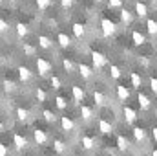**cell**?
<instances>
[{"instance_id": "7", "label": "cell", "mask_w": 157, "mask_h": 156, "mask_svg": "<svg viewBox=\"0 0 157 156\" xmlns=\"http://www.w3.org/2000/svg\"><path fill=\"white\" fill-rule=\"evenodd\" d=\"M60 127H62V130H66V132H71L73 129H75V123H73V119L68 116H62L60 117Z\"/></svg>"}, {"instance_id": "18", "label": "cell", "mask_w": 157, "mask_h": 156, "mask_svg": "<svg viewBox=\"0 0 157 156\" xmlns=\"http://www.w3.org/2000/svg\"><path fill=\"white\" fill-rule=\"evenodd\" d=\"M132 40H133V44H135V46H143V44L146 42L144 35H143L141 31H137V30H135V31L132 33Z\"/></svg>"}, {"instance_id": "2", "label": "cell", "mask_w": 157, "mask_h": 156, "mask_svg": "<svg viewBox=\"0 0 157 156\" xmlns=\"http://www.w3.org/2000/svg\"><path fill=\"white\" fill-rule=\"evenodd\" d=\"M101 28H102L104 37H112V35H115V31H117L115 22L110 20V18H102V20H101Z\"/></svg>"}, {"instance_id": "9", "label": "cell", "mask_w": 157, "mask_h": 156, "mask_svg": "<svg viewBox=\"0 0 157 156\" xmlns=\"http://www.w3.org/2000/svg\"><path fill=\"white\" fill-rule=\"evenodd\" d=\"M18 77H20L22 83H28L29 79L33 77V74H31V70L28 66H18Z\"/></svg>"}, {"instance_id": "40", "label": "cell", "mask_w": 157, "mask_h": 156, "mask_svg": "<svg viewBox=\"0 0 157 156\" xmlns=\"http://www.w3.org/2000/svg\"><path fill=\"white\" fill-rule=\"evenodd\" d=\"M110 7H122V0H108Z\"/></svg>"}, {"instance_id": "13", "label": "cell", "mask_w": 157, "mask_h": 156, "mask_svg": "<svg viewBox=\"0 0 157 156\" xmlns=\"http://www.w3.org/2000/svg\"><path fill=\"white\" fill-rule=\"evenodd\" d=\"M99 130H101L102 134H112V132H113V127H112L110 121H106V119H99Z\"/></svg>"}, {"instance_id": "33", "label": "cell", "mask_w": 157, "mask_h": 156, "mask_svg": "<svg viewBox=\"0 0 157 156\" xmlns=\"http://www.w3.org/2000/svg\"><path fill=\"white\" fill-rule=\"evenodd\" d=\"M49 83H51V86L55 88V90H59L60 86H62V81L57 77V76H51V79H49Z\"/></svg>"}, {"instance_id": "21", "label": "cell", "mask_w": 157, "mask_h": 156, "mask_svg": "<svg viewBox=\"0 0 157 156\" xmlns=\"http://www.w3.org/2000/svg\"><path fill=\"white\" fill-rule=\"evenodd\" d=\"M121 20H122L124 24H132V20H133L132 11H130V9H121Z\"/></svg>"}, {"instance_id": "16", "label": "cell", "mask_w": 157, "mask_h": 156, "mask_svg": "<svg viewBox=\"0 0 157 156\" xmlns=\"http://www.w3.org/2000/svg\"><path fill=\"white\" fill-rule=\"evenodd\" d=\"M71 94H73V99H75L77 103H82L84 97H86V94H84V90H82L80 86H73V88H71Z\"/></svg>"}, {"instance_id": "17", "label": "cell", "mask_w": 157, "mask_h": 156, "mask_svg": "<svg viewBox=\"0 0 157 156\" xmlns=\"http://www.w3.org/2000/svg\"><path fill=\"white\" fill-rule=\"evenodd\" d=\"M133 138L137 142H144L146 140V130L143 127H133Z\"/></svg>"}, {"instance_id": "27", "label": "cell", "mask_w": 157, "mask_h": 156, "mask_svg": "<svg viewBox=\"0 0 157 156\" xmlns=\"http://www.w3.org/2000/svg\"><path fill=\"white\" fill-rule=\"evenodd\" d=\"M146 30H148L150 35H157V22L154 18H148L146 20Z\"/></svg>"}, {"instance_id": "28", "label": "cell", "mask_w": 157, "mask_h": 156, "mask_svg": "<svg viewBox=\"0 0 157 156\" xmlns=\"http://www.w3.org/2000/svg\"><path fill=\"white\" fill-rule=\"evenodd\" d=\"M17 35H18L20 39H24V37L28 35V26H26V24H22V22H20V24H17Z\"/></svg>"}, {"instance_id": "37", "label": "cell", "mask_w": 157, "mask_h": 156, "mask_svg": "<svg viewBox=\"0 0 157 156\" xmlns=\"http://www.w3.org/2000/svg\"><path fill=\"white\" fill-rule=\"evenodd\" d=\"M37 6H39V9H48L49 6H51V0H37Z\"/></svg>"}, {"instance_id": "15", "label": "cell", "mask_w": 157, "mask_h": 156, "mask_svg": "<svg viewBox=\"0 0 157 156\" xmlns=\"http://www.w3.org/2000/svg\"><path fill=\"white\" fill-rule=\"evenodd\" d=\"M80 116H82V119L90 121L91 117L95 116V112H93V109H91V107H88V105H82V107H80Z\"/></svg>"}, {"instance_id": "36", "label": "cell", "mask_w": 157, "mask_h": 156, "mask_svg": "<svg viewBox=\"0 0 157 156\" xmlns=\"http://www.w3.org/2000/svg\"><path fill=\"white\" fill-rule=\"evenodd\" d=\"M35 96H37L39 103H44V101H46V92H44L42 88H37V90H35Z\"/></svg>"}, {"instance_id": "12", "label": "cell", "mask_w": 157, "mask_h": 156, "mask_svg": "<svg viewBox=\"0 0 157 156\" xmlns=\"http://www.w3.org/2000/svg\"><path fill=\"white\" fill-rule=\"evenodd\" d=\"M117 97L119 101H128L130 99V90L124 84H117Z\"/></svg>"}, {"instance_id": "8", "label": "cell", "mask_w": 157, "mask_h": 156, "mask_svg": "<svg viewBox=\"0 0 157 156\" xmlns=\"http://www.w3.org/2000/svg\"><path fill=\"white\" fill-rule=\"evenodd\" d=\"M78 74H80L82 79H90L93 76V68L88 66V64H84V63H80V64H78Z\"/></svg>"}, {"instance_id": "41", "label": "cell", "mask_w": 157, "mask_h": 156, "mask_svg": "<svg viewBox=\"0 0 157 156\" xmlns=\"http://www.w3.org/2000/svg\"><path fill=\"white\" fill-rule=\"evenodd\" d=\"M150 88H152V92L157 96V77H152V79H150Z\"/></svg>"}, {"instance_id": "38", "label": "cell", "mask_w": 157, "mask_h": 156, "mask_svg": "<svg viewBox=\"0 0 157 156\" xmlns=\"http://www.w3.org/2000/svg\"><path fill=\"white\" fill-rule=\"evenodd\" d=\"M4 90H6V92H13V90H15V83L6 79V81H4Z\"/></svg>"}, {"instance_id": "23", "label": "cell", "mask_w": 157, "mask_h": 156, "mask_svg": "<svg viewBox=\"0 0 157 156\" xmlns=\"http://www.w3.org/2000/svg\"><path fill=\"white\" fill-rule=\"evenodd\" d=\"M57 40H59V44H60L62 48H70V46H71V39H70L66 33H59Z\"/></svg>"}, {"instance_id": "24", "label": "cell", "mask_w": 157, "mask_h": 156, "mask_svg": "<svg viewBox=\"0 0 157 156\" xmlns=\"http://www.w3.org/2000/svg\"><path fill=\"white\" fill-rule=\"evenodd\" d=\"M130 81H132V86H133V88H141V84H143V79H141V76H139L137 72H132Z\"/></svg>"}, {"instance_id": "20", "label": "cell", "mask_w": 157, "mask_h": 156, "mask_svg": "<svg viewBox=\"0 0 157 156\" xmlns=\"http://www.w3.org/2000/svg\"><path fill=\"white\" fill-rule=\"evenodd\" d=\"M73 35L77 37V39H84V35H86V28L82 26V24H73Z\"/></svg>"}, {"instance_id": "31", "label": "cell", "mask_w": 157, "mask_h": 156, "mask_svg": "<svg viewBox=\"0 0 157 156\" xmlns=\"http://www.w3.org/2000/svg\"><path fill=\"white\" fill-rule=\"evenodd\" d=\"M62 66H64V70H66V72H70V74H71V72H75V64H73L70 59H64V61H62Z\"/></svg>"}, {"instance_id": "32", "label": "cell", "mask_w": 157, "mask_h": 156, "mask_svg": "<svg viewBox=\"0 0 157 156\" xmlns=\"http://www.w3.org/2000/svg\"><path fill=\"white\" fill-rule=\"evenodd\" d=\"M110 76H112L113 79H119L121 77V68L115 66V64H112V66H110Z\"/></svg>"}, {"instance_id": "34", "label": "cell", "mask_w": 157, "mask_h": 156, "mask_svg": "<svg viewBox=\"0 0 157 156\" xmlns=\"http://www.w3.org/2000/svg\"><path fill=\"white\" fill-rule=\"evenodd\" d=\"M55 101H57V107H59V109H60V110H64V109H66V107H68V101H66V99H64V97H62V96H59V97H57V99H55Z\"/></svg>"}, {"instance_id": "46", "label": "cell", "mask_w": 157, "mask_h": 156, "mask_svg": "<svg viewBox=\"0 0 157 156\" xmlns=\"http://www.w3.org/2000/svg\"><path fill=\"white\" fill-rule=\"evenodd\" d=\"M152 156H157V149H155V151H154V153H152Z\"/></svg>"}, {"instance_id": "29", "label": "cell", "mask_w": 157, "mask_h": 156, "mask_svg": "<svg viewBox=\"0 0 157 156\" xmlns=\"http://www.w3.org/2000/svg\"><path fill=\"white\" fill-rule=\"evenodd\" d=\"M42 116H44V119H46L48 123H55V121H57V116H55V114H53L51 110H48V109H46V110L42 112Z\"/></svg>"}, {"instance_id": "3", "label": "cell", "mask_w": 157, "mask_h": 156, "mask_svg": "<svg viewBox=\"0 0 157 156\" xmlns=\"http://www.w3.org/2000/svg\"><path fill=\"white\" fill-rule=\"evenodd\" d=\"M35 64H37V72H39V76H42V77H46V76L51 72V68H53V66H51V63H49V61H46V59H42V57L37 59V63H35Z\"/></svg>"}, {"instance_id": "39", "label": "cell", "mask_w": 157, "mask_h": 156, "mask_svg": "<svg viewBox=\"0 0 157 156\" xmlns=\"http://www.w3.org/2000/svg\"><path fill=\"white\" fill-rule=\"evenodd\" d=\"M7 30H9V24H7L4 18H0V33H6Z\"/></svg>"}, {"instance_id": "47", "label": "cell", "mask_w": 157, "mask_h": 156, "mask_svg": "<svg viewBox=\"0 0 157 156\" xmlns=\"http://www.w3.org/2000/svg\"><path fill=\"white\" fill-rule=\"evenodd\" d=\"M93 2H97V4H101V2H102V0H93Z\"/></svg>"}, {"instance_id": "22", "label": "cell", "mask_w": 157, "mask_h": 156, "mask_svg": "<svg viewBox=\"0 0 157 156\" xmlns=\"http://www.w3.org/2000/svg\"><path fill=\"white\" fill-rule=\"evenodd\" d=\"M39 46L44 48V50H49V48L53 46V42H51L49 37H46V35H39Z\"/></svg>"}, {"instance_id": "35", "label": "cell", "mask_w": 157, "mask_h": 156, "mask_svg": "<svg viewBox=\"0 0 157 156\" xmlns=\"http://www.w3.org/2000/svg\"><path fill=\"white\" fill-rule=\"evenodd\" d=\"M17 117H18L20 121H26V119H28V110H26V109H17Z\"/></svg>"}, {"instance_id": "5", "label": "cell", "mask_w": 157, "mask_h": 156, "mask_svg": "<svg viewBox=\"0 0 157 156\" xmlns=\"http://www.w3.org/2000/svg\"><path fill=\"white\" fill-rule=\"evenodd\" d=\"M137 101H139V105H141V109H143V110H148V109L152 107V99H150L146 94H143V92H139Z\"/></svg>"}, {"instance_id": "11", "label": "cell", "mask_w": 157, "mask_h": 156, "mask_svg": "<svg viewBox=\"0 0 157 156\" xmlns=\"http://www.w3.org/2000/svg\"><path fill=\"white\" fill-rule=\"evenodd\" d=\"M13 143H15L17 149H26V147H28V140H26L22 134H18V132L13 136Z\"/></svg>"}, {"instance_id": "6", "label": "cell", "mask_w": 157, "mask_h": 156, "mask_svg": "<svg viewBox=\"0 0 157 156\" xmlns=\"http://www.w3.org/2000/svg\"><path fill=\"white\" fill-rule=\"evenodd\" d=\"M124 119H126V123H133L135 119H137V110L135 109H132V107H124Z\"/></svg>"}, {"instance_id": "48", "label": "cell", "mask_w": 157, "mask_h": 156, "mask_svg": "<svg viewBox=\"0 0 157 156\" xmlns=\"http://www.w3.org/2000/svg\"><path fill=\"white\" fill-rule=\"evenodd\" d=\"M0 4H2V0H0Z\"/></svg>"}, {"instance_id": "26", "label": "cell", "mask_w": 157, "mask_h": 156, "mask_svg": "<svg viewBox=\"0 0 157 156\" xmlns=\"http://www.w3.org/2000/svg\"><path fill=\"white\" fill-rule=\"evenodd\" d=\"M53 149H55V153L62 154V153L66 151V143H64L62 140H53Z\"/></svg>"}, {"instance_id": "45", "label": "cell", "mask_w": 157, "mask_h": 156, "mask_svg": "<svg viewBox=\"0 0 157 156\" xmlns=\"http://www.w3.org/2000/svg\"><path fill=\"white\" fill-rule=\"evenodd\" d=\"M0 132H4V123L0 121Z\"/></svg>"}, {"instance_id": "43", "label": "cell", "mask_w": 157, "mask_h": 156, "mask_svg": "<svg viewBox=\"0 0 157 156\" xmlns=\"http://www.w3.org/2000/svg\"><path fill=\"white\" fill-rule=\"evenodd\" d=\"M0 156H7V147L4 143H0Z\"/></svg>"}, {"instance_id": "19", "label": "cell", "mask_w": 157, "mask_h": 156, "mask_svg": "<svg viewBox=\"0 0 157 156\" xmlns=\"http://www.w3.org/2000/svg\"><path fill=\"white\" fill-rule=\"evenodd\" d=\"M93 99H95V105H97V107H104L106 101H108L102 92H93Z\"/></svg>"}, {"instance_id": "42", "label": "cell", "mask_w": 157, "mask_h": 156, "mask_svg": "<svg viewBox=\"0 0 157 156\" xmlns=\"http://www.w3.org/2000/svg\"><path fill=\"white\" fill-rule=\"evenodd\" d=\"M60 4H62V7H64V9H68V7H71V6H73V0H60Z\"/></svg>"}, {"instance_id": "25", "label": "cell", "mask_w": 157, "mask_h": 156, "mask_svg": "<svg viewBox=\"0 0 157 156\" xmlns=\"http://www.w3.org/2000/svg\"><path fill=\"white\" fill-rule=\"evenodd\" d=\"M117 147H119V151H128L130 149V142L124 136H117Z\"/></svg>"}, {"instance_id": "1", "label": "cell", "mask_w": 157, "mask_h": 156, "mask_svg": "<svg viewBox=\"0 0 157 156\" xmlns=\"http://www.w3.org/2000/svg\"><path fill=\"white\" fill-rule=\"evenodd\" d=\"M91 63H93V68H95V70H101V68H104V66L108 64V59H106L104 53L93 50V51H91Z\"/></svg>"}, {"instance_id": "44", "label": "cell", "mask_w": 157, "mask_h": 156, "mask_svg": "<svg viewBox=\"0 0 157 156\" xmlns=\"http://www.w3.org/2000/svg\"><path fill=\"white\" fill-rule=\"evenodd\" d=\"M152 136H154V140L157 142V127H154V129H152Z\"/></svg>"}, {"instance_id": "10", "label": "cell", "mask_w": 157, "mask_h": 156, "mask_svg": "<svg viewBox=\"0 0 157 156\" xmlns=\"http://www.w3.org/2000/svg\"><path fill=\"white\" fill-rule=\"evenodd\" d=\"M33 138H35L37 145H44V143L48 142V134H46L44 130H40V129H35V130H33Z\"/></svg>"}, {"instance_id": "30", "label": "cell", "mask_w": 157, "mask_h": 156, "mask_svg": "<svg viewBox=\"0 0 157 156\" xmlns=\"http://www.w3.org/2000/svg\"><path fill=\"white\" fill-rule=\"evenodd\" d=\"M22 50H24V53H26L28 57H33V55L37 53L35 46H31V44H26V42H24V48H22Z\"/></svg>"}, {"instance_id": "4", "label": "cell", "mask_w": 157, "mask_h": 156, "mask_svg": "<svg viewBox=\"0 0 157 156\" xmlns=\"http://www.w3.org/2000/svg\"><path fill=\"white\" fill-rule=\"evenodd\" d=\"M135 15H137L139 18H146V15H148V6H146L144 2H135Z\"/></svg>"}, {"instance_id": "14", "label": "cell", "mask_w": 157, "mask_h": 156, "mask_svg": "<svg viewBox=\"0 0 157 156\" xmlns=\"http://www.w3.org/2000/svg\"><path fill=\"white\" fill-rule=\"evenodd\" d=\"M80 143H82V147H84L86 151H91V149L95 147V143H97V140H95V138H91V136H82V140H80Z\"/></svg>"}]
</instances>
